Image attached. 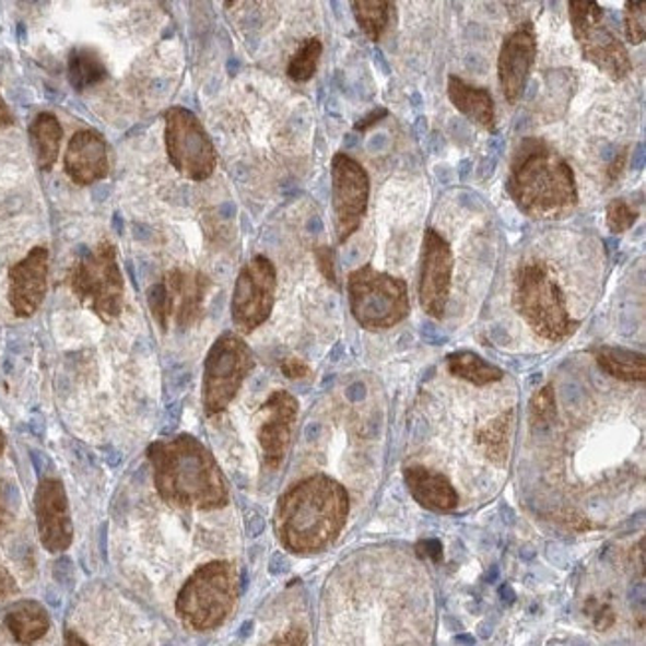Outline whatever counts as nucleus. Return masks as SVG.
<instances>
[{
  "label": "nucleus",
  "instance_id": "f257e3e1",
  "mask_svg": "<svg viewBox=\"0 0 646 646\" xmlns=\"http://www.w3.org/2000/svg\"><path fill=\"white\" fill-rule=\"evenodd\" d=\"M155 490L165 504L179 509H218L230 502L218 461L198 438L179 434L148 448Z\"/></svg>",
  "mask_w": 646,
  "mask_h": 646
},
{
  "label": "nucleus",
  "instance_id": "f03ea898",
  "mask_svg": "<svg viewBox=\"0 0 646 646\" xmlns=\"http://www.w3.org/2000/svg\"><path fill=\"white\" fill-rule=\"evenodd\" d=\"M349 517V493L329 475H310L279 500L274 531L296 555H313L340 536Z\"/></svg>",
  "mask_w": 646,
  "mask_h": 646
},
{
  "label": "nucleus",
  "instance_id": "7ed1b4c3",
  "mask_svg": "<svg viewBox=\"0 0 646 646\" xmlns=\"http://www.w3.org/2000/svg\"><path fill=\"white\" fill-rule=\"evenodd\" d=\"M507 193L531 220L567 218L579 203L571 165L541 138H524L515 145L507 176Z\"/></svg>",
  "mask_w": 646,
  "mask_h": 646
},
{
  "label": "nucleus",
  "instance_id": "20e7f679",
  "mask_svg": "<svg viewBox=\"0 0 646 646\" xmlns=\"http://www.w3.org/2000/svg\"><path fill=\"white\" fill-rule=\"evenodd\" d=\"M514 307L533 332L553 342L567 339L579 327L567 310L557 277L541 261H527L515 271Z\"/></svg>",
  "mask_w": 646,
  "mask_h": 646
},
{
  "label": "nucleus",
  "instance_id": "39448f33",
  "mask_svg": "<svg viewBox=\"0 0 646 646\" xmlns=\"http://www.w3.org/2000/svg\"><path fill=\"white\" fill-rule=\"evenodd\" d=\"M68 285L80 305L90 308L99 320L111 322L124 310V273L118 263V247L104 239L82 252L68 273Z\"/></svg>",
  "mask_w": 646,
  "mask_h": 646
},
{
  "label": "nucleus",
  "instance_id": "423d86ee",
  "mask_svg": "<svg viewBox=\"0 0 646 646\" xmlns=\"http://www.w3.org/2000/svg\"><path fill=\"white\" fill-rule=\"evenodd\" d=\"M239 597V577L227 561H211L199 567L177 595L179 619L196 629L211 631L230 616Z\"/></svg>",
  "mask_w": 646,
  "mask_h": 646
},
{
  "label": "nucleus",
  "instance_id": "0eeeda50",
  "mask_svg": "<svg viewBox=\"0 0 646 646\" xmlns=\"http://www.w3.org/2000/svg\"><path fill=\"white\" fill-rule=\"evenodd\" d=\"M352 317L366 330L392 329L410 313L408 285L402 279L364 265L349 274Z\"/></svg>",
  "mask_w": 646,
  "mask_h": 646
},
{
  "label": "nucleus",
  "instance_id": "6e6552de",
  "mask_svg": "<svg viewBox=\"0 0 646 646\" xmlns=\"http://www.w3.org/2000/svg\"><path fill=\"white\" fill-rule=\"evenodd\" d=\"M255 368V354L237 332H223L203 364V410L209 418L230 408Z\"/></svg>",
  "mask_w": 646,
  "mask_h": 646
},
{
  "label": "nucleus",
  "instance_id": "1a4fd4ad",
  "mask_svg": "<svg viewBox=\"0 0 646 646\" xmlns=\"http://www.w3.org/2000/svg\"><path fill=\"white\" fill-rule=\"evenodd\" d=\"M165 154L179 176L205 181L218 167V150L205 126L184 106H172L164 114Z\"/></svg>",
  "mask_w": 646,
  "mask_h": 646
},
{
  "label": "nucleus",
  "instance_id": "9d476101",
  "mask_svg": "<svg viewBox=\"0 0 646 646\" xmlns=\"http://www.w3.org/2000/svg\"><path fill=\"white\" fill-rule=\"evenodd\" d=\"M211 279L198 269H169L148 293L152 317L162 330L176 322L177 329L196 327L205 315Z\"/></svg>",
  "mask_w": 646,
  "mask_h": 646
},
{
  "label": "nucleus",
  "instance_id": "9b49d317",
  "mask_svg": "<svg viewBox=\"0 0 646 646\" xmlns=\"http://www.w3.org/2000/svg\"><path fill=\"white\" fill-rule=\"evenodd\" d=\"M573 36L580 48V55L599 68L611 80H624L631 74L633 64L626 46L604 21V11L595 0L569 2Z\"/></svg>",
  "mask_w": 646,
  "mask_h": 646
},
{
  "label": "nucleus",
  "instance_id": "f8f14e48",
  "mask_svg": "<svg viewBox=\"0 0 646 646\" xmlns=\"http://www.w3.org/2000/svg\"><path fill=\"white\" fill-rule=\"evenodd\" d=\"M277 295V269L273 261L265 255H255L251 261L243 265L237 274L231 296V318L235 329L242 334L265 325L274 307Z\"/></svg>",
  "mask_w": 646,
  "mask_h": 646
},
{
  "label": "nucleus",
  "instance_id": "ddd939ff",
  "mask_svg": "<svg viewBox=\"0 0 646 646\" xmlns=\"http://www.w3.org/2000/svg\"><path fill=\"white\" fill-rule=\"evenodd\" d=\"M330 181H332V213L337 242H349L368 211L371 198V177L361 162L352 155L339 152L330 162Z\"/></svg>",
  "mask_w": 646,
  "mask_h": 646
},
{
  "label": "nucleus",
  "instance_id": "4468645a",
  "mask_svg": "<svg viewBox=\"0 0 646 646\" xmlns=\"http://www.w3.org/2000/svg\"><path fill=\"white\" fill-rule=\"evenodd\" d=\"M454 274V255L449 243L436 230H426L420 252L418 298L427 317L444 318Z\"/></svg>",
  "mask_w": 646,
  "mask_h": 646
},
{
  "label": "nucleus",
  "instance_id": "2eb2a0df",
  "mask_svg": "<svg viewBox=\"0 0 646 646\" xmlns=\"http://www.w3.org/2000/svg\"><path fill=\"white\" fill-rule=\"evenodd\" d=\"M34 514L43 548L50 553H64L74 539L64 483L56 478H43L34 493Z\"/></svg>",
  "mask_w": 646,
  "mask_h": 646
},
{
  "label": "nucleus",
  "instance_id": "dca6fc26",
  "mask_svg": "<svg viewBox=\"0 0 646 646\" xmlns=\"http://www.w3.org/2000/svg\"><path fill=\"white\" fill-rule=\"evenodd\" d=\"M298 402L286 390H274L261 406V422L257 439L263 451L265 466L269 470L281 468L295 434Z\"/></svg>",
  "mask_w": 646,
  "mask_h": 646
},
{
  "label": "nucleus",
  "instance_id": "f3484780",
  "mask_svg": "<svg viewBox=\"0 0 646 646\" xmlns=\"http://www.w3.org/2000/svg\"><path fill=\"white\" fill-rule=\"evenodd\" d=\"M537 36L533 24H521L505 36L497 58V74L504 98L509 104L519 102L527 89L531 70L536 64Z\"/></svg>",
  "mask_w": 646,
  "mask_h": 646
},
{
  "label": "nucleus",
  "instance_id": "a211bd4d",
  "mask_svg": "<svg viewBox=\"0 0 646 646\" xmlns=\"http://www.w3.org/2000/svg\"><path fill=\"white\" fill-rule=\"evenodd\" d=\"M50 252L43 245L33 247L9 269V303L19 318H31L45 303L48 291Z\"/></svg>",
  "mask_w": 646,
  "mask_h": 646
},
{
  "label": "nucleus",
  "instance_id": "6ab92c4d",
  "mask_svg": "<svg viewBox=\"0 0 646 646\" xmlns=\"http://www.w3.org/2000/svg\"><path fill=\"white\" fill-rule=\"evenodd\" d=\"M64 172L80 187L94 186L110 176V145L96 130H78L64 152Z\"/></svg>",
  "mask_w": 646,
  "mask_h": 646
},
{
  "label": "nucleus",
  "instance_id": "aec40b11",
  "mask_svg": "<svg viewBox=\"0 0 646 646\" xmlns=\"http://www.w3.org/2000/svg\"><path fill=\"white\" fill-rule=\"evenodd\" d=\"M406 485L418 504L432 512H451L458 505V493L446 475L414 466L404 471Z\"/></svg>",
  "mask_w": 646,
  "mask_h": 646
},
{
  "label": "nucleus",
  "instance_id": "412c9836",
  "mask_svg": "<svg viewBox=\"0 0 646 646\" xmlns=\"http://www.w3.org/2000/svg\"><path fill=\"white\" fill-rule=\"evenodd\" d=\"M448 98L466 118L488 132H495V102L490 90L471 86L466 80L451 74L448 78Z\"/></svg>",
  "mask_w": 646,
  "mask_h": 646
},
{
  "label": "nucleus",
  "instance_id": "4be33fe9",
  "mask_svg": "<svg viewBox=\"0 0 646 646\" xmlns=\"http://www.w3.org/2000/svg\"><path fill=\"white\" fill-rule=\"evenodd\" d=\"M31 148H33L34 160L38 169L50 172L58 162L64 130L62 124L56 118L52 111H40L28 128Z\"/></svg>",
  "mask_w": 646,
  "mask_h": 646
},
{
  "label": "nucleus",
  "instance_id": "5701e85b",
  "mask_svg": "<svg viewBox=\"0 0 646 646\" xmlns=\"http://www.w3.org/2000/svg\"><path fill=\"white\" fill-rule=\"evenodd\" d=\"M4 624L19 645L33 646L48 633L50 614L38 601H21L7 613Z\"/></svg>",
  "mask_w": 646,
  "mask_h": 646
},
{
  "label": "nucleus",
  "instance_id": "b1692460",
  "mask_svg": "<svg viewBox=\"0 0 646 646\" xmlns=\"http://www.w3.org/2000/svg\"><path fill=\"white\" fill-rule=\"evenodd\" d=\"M595 361L604 373L623 383H645L646 362L641 352L619 349V347H597Z\"/></svg>",
  "mask_w": 646,
  "mask_h": 646
},
{
  "label": "nucleus",
  "instance_id": "393cba45",
  "mask_svg": "<svg viewBox=\"0 0 646 646\" xmlns=\"http://www.w3.org/2000/svg\"><path fill=\"white\" fill-rule=\"evenodd\" d=\"M108 78V67L98 50L80 46L68 56V82L77 92L102 84Z\"/></svg>",
  "mask_w": 646,
  "mask_h": 646
},
{
  "label": "nucleus",
  "instance_id": "a878e982",
  "mask_svg": "<svg viewBox=\"0 0 646 646\" xmlns=\"http://www.w3.org/2000/svg\"><path fill=\"white\" fill-rule=\"evenodd\" d=\"M446 362H448L449 373L454 374L456 378L475 384V386H488V384L500 383L504 378L502 368L493 366L475 352H451Z\"/></svg>",
  "mask_w": 646,
  "mask_h": 646
},
{
  "label": "nucleus",
  "instance_id": "bb28decb",
  "mask_svg": "<svg viewBox=\"0 0 646 646\" xmlns=\"http://www.w3.org/2000/svg\"><path fill=\"white\" fill-rule=\"evenodd\" d=\"M351 7L362 33L378 43L390 24L395 4L386 0H354Z\"/></svg>",
  "mask_w": 646,
  "mask_h": 646
},
{
  "label": "nucleus",
  "instance_id": "cd10ccee",
  "mask_svg": "<svg viewBox=\"0 0 646 646\" xmlns=\"http://www.w3.org/2000/svg\"><path fill=\"white\" fill-rule=\"evenodd\" d=\"M512 424H514V412H504L497 418H493L490 424L475 434L478 444L485 449L488 458L497 463H504L509 454V436H512Z\"/></svg>",
  "mask_w": 646,
  "mask_h": 646
},
{
  "label": "nucleus",
  "instance_id": "c85d7f7f",
  "mask_svg": "<svg viewBox=\"0 0 646 646\" xmlns=\"http://www.w3.org/2000/svg\"><path fill=\"white\" fill-rule=\"evenodd\" d=\"M322 56V43L317 36L303 40L296 48L295 55L291 56L289 67H286V77L293 82L305 84L317 74L318 62Z\"/></svg>",
  "mask_w": 646,
  "mask_h": 646
},
{
  "label": "nucleus",
  "instance_id": "c756f323",
  "mask_svg": "<svg viewBox=\"0 0 646 646\" xmlns=\"http://www.w3.org/2000/svg\"><path fill=\"white\" fill-rule=\"evenodd\" d=\"M624 36L631 45H643L646 34L645 2H626L623 12Z\"/></svg>",
  "mask_w": 646,
  "mask_h": 646
},
{
  "label": "nucleus",
  "instance_id": "7c9ffc66",
  "mask_svg": "<svg viewBox=\"0 0 646 646\" xmlns=\"http://www.w3.org/2000/svg\"><path fill=\"white\" fill-rule=\"evenodd\" d=\"M638 220V211L631 208L624 199H613L607 205V227L614 235L626 233Z\"/></svg>",
  "mask_w": 646,
  "mask_h": 646
},
{
  "label": "nucleus",
  "instance_id": "2f4dec72",
  "mask_svg": "<svg viewBox=\"0 0 646 646\" xmlns=\"http://www.w3.org/2000/svg\"><path fill=\"white\" fill-rule=\"evenodd\" d=\"M531 416L536 424H549L555 418V392L553 386L549 384L545 388H541L536 392L533 400H531Z\"/></svg>",
  "mask_w": 646,
  "mask_h": 646
},
{
  "label": "nucleus",
  "instance_id": "473e14b6",
  "mask_svg": "<svg viewBox=\"0 0 646 646\" xmlns=\"http://www.w3.org/2000/svg\"><path fill=\"white\" fill-rule=\"evenodd\" d=\"M315 261H317L318 271L325 277V281L330 286H337V269H334V251L329 245H322L315 249Z\"/></svg>",
  "mask_w": 646,
  "mask_h": 646
},
{
  "label": "nucleus",
  "instance_id": "72a5a7b5",
  "mask_svg": "<svg viewBox=\"0 0 646 646\" xmlns=\"http://www.w3.org/2000/svg\"><path fill=\"white\" fill-rule=\"evenodd\" d=\"M12 519H14L12 488L4 480H0V533L11 527Z\"/></svg>",
  "mask_w": 646,
  "mask_h": 646
},
{
  "label": "nucleus",
  "instance_id": "f704fd0d",
  "mask_svg": "<svg viewBox=\"0 0 646 646\" xmlns=\"http://www.w3.org/2000/svg\"><path fill=\"white\" fill-rule=\"evenodd\" d=\"M587 607H592V623H595V626H597L599 631H604V629H609V626L614 623V611L611 609V604H607V602L591 601Z\"/></svg>",
  "mask_w": 646,
  "mask_h": 646
},
{
  "label": "nucleus",
  "instance_id": "c9c22d12",
  "mask_svg": "<svg viewBox=\"0 0 646 646\" xmlns=\"http://www.w3.org/2000/svg\"><path fill=\"white\" fill-rule=\"evenodd\" d=\"M267 646H308V636L303 629L293 626L285 633L274 636L273 641Z\"/></svg>",
  "mask_w": 646,
  "mask_h": 646
},
{
  "label": "nucleus",
  "instance_id": "e433bc0d",
  "mask_svg": "<svg viewBox=\"0 0 646 646\" xmlns=\"http://www.w3.org/2000/svg\"><path fill=\"white\" fill-rule=\"evenodd\" d=\"M281 373L285 374L289 380H303L310 376V368H308L307 362L301 361V359H285L281 362Z\"/></svg>",
  "mask_w": 646,
  "mask_h": 646
},
{
  "label": "nucleus",
  "instance_id": "4c0bfd02",
  "mask_svg": "<svg viewBox=\"0 0 646 646\" xmlns=\"http://www.w3.org/2000/svg\"><path fill=\"white\" fill-rule=\"evenodd\" d=\"M386 116H388V110H386V108H376V110L371 111L368 116H364L362 120L356 121L354 130H356V132H368V130L374 128L376 124H380Z\"/></svg>",
  "mask_w": 646,
  "mask_h": 646
},
{
  "label": "nucleus",
  "instance_id": "58836bf2",
  "mask_svg": "<svg viewBox=\"0 0 646 646\" xmlns=\"http://www.w3.org/2000/svg\"><path fill=\"white\" fill-rule=\"evenodd\" d=\"M19 591L16 580L7 569H0V602L7 601L14 592Z\"/></svg>",
  "mask_w": 646,
  "mask_h": 646
},
{
  "label": "nucleus",
  "instance_id": "ea45409f",
  "mask_svg": "<svg viewBox=\"0 0 646 646\" xmlns=\"http://www.w3.org/2000/svg\"><path fill=\"white\" fill-rule=\"evenodd\" d=\"M418 553H420L422 557L439 561V559H442V543H439L438 539H426V541L418 543Z\"/></svg>",
  "mask_w": 646,
  "mask_h": 646
},
{
  "label": "nucleus",
  "instance_id": "a19ab883",
  "mask_svg": "<svg viewBox=\"0 0 646 646\" xmlns=\"http://www.w3.org/2000/svg\"><path fill=\"white\" fill-rule=\"evenodd\" d=\"M624 165H626V150H623L621 154L616 155L613 164L609 165V169H607V179H609L611 186L616 184L621 179V176H623Z\"/></svg>",
  "mask_w": 646,
  "mask_h": 646
},
{
  "label": "nucleus",
  "instance_id": "79ce46f5",
  "mask_svg": "<svg viewBox=\"0 0 646 646\" xmlns=\"http://www.w3.org/2000/svg\"><path fill=\"white\" fill-rule=\"evenodd\" d=\"M12 124H14V116H12L11 108L7 106V102L0 96V130L9 128Z\"/></svg>",
  "mask_w": 646,
  "mask_h": 646
},
{
  "label": "nucleus",
  "instance_id": "37998d69",
  "mask_svg": "<svg viewBox=\"0 0 646 646\" xmlns=\"http://www.w3.org/2000/svg\"><path fill=\"white\" fill-rule=\"evenodd\" d=\"M64 646H90L82 636L77 635L74 631H67L64 635Z\"/></svg>",
  "mask_w": 646,
  "mask_h": 646
},
{
  "label": "nucleus",
  "instance_id": "c03bdc74",
  "mask_svg": "<svg viewBox=\"0 0 646 646\" xmlns=\"http://www.w3.org/2000/svg\"><path fill=\"white\" fill-rule=\"evenodd\" d=\"M4 449H7V436H4V432L0 430V456L4 454Z\"/></svg>",
  "mask_w": 646,
  "mask_h": 646
}]
</instances>
